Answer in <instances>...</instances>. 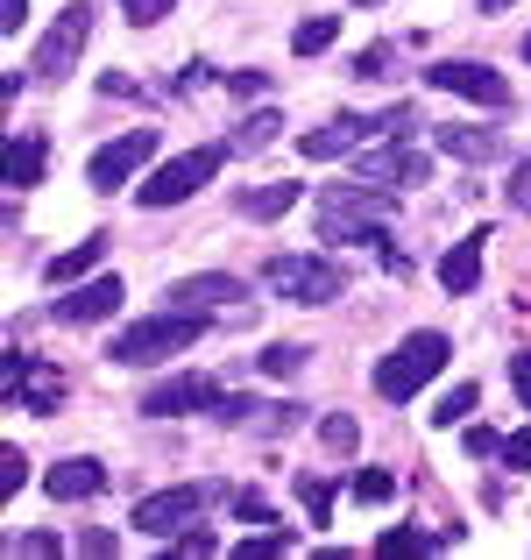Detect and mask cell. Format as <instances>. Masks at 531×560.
<instances>
[{
    "mask_svg": "<svg viewBox=\"0 0 531 560\" xmlns=\"http://www.w3.org/2000/svg\"><path fill=\"white\" fill-rule=\"evenodd\" d=\"M510 383H518V405L531 411V348H524V355H510Z\"/></svg>",
    "mask_w": 531,
    "mask_h": 560,
    "instance_id": "obj_38",
    "label": "cell"
},
{
    "mask_svg": "<svg viewBox=\"0 0 531 560\" xmlns=\"http://www.w3.org/2000/svg\"><path fill=\"white\" fill-rule=\"evenodd\" d=\"M199 334H205V313H191V305H164L156 319H135V327L114 334L107 362H121V370H150V362L185 355V348L199 341Z\"/></svg>",
    "mask_w": 531,
    "mask_h": 560,
    "instance_id": "obj_1",
    "label": "cell"
},
{
    "mask_svg": "<svg viewBox=\"0 0 531 560\" xmlns=\"http://www.w3.org/2000/svg\"><path fill=\"white\" fill-rule=\"evenodd\" d=\"M362 171H368V178H404V185H425V171H433V164H425V156H411V150H404V136H390V150L362 156Z\"/></svg>",
    "mask_w": 531,
    "mask_h": 560,
    "instance_id": "obj_20",
    "label": "cell"
},
{
    "mask_svg": "<svg viewBox=\"0 0 531 560\" xmlns=\"http://www.w3.org/2000/svg\"><path fill=\"white\" fill-rule=\"evenodd\" d=\"M447 334H404V341L390 348V355L376 362V390L390 397V405H404V397H418L425 383H433L439 370H447Z\"/></svg>",
    "mask_w": 531,
    "mask_h": 560,
    "instance_id": "obj_3",
    "label": "cell"
},
{
    "mask_svg": "<svg viewBox=\"0 0 531 560\" xmlns=\"http://www.w3.org/2000/svg\"><path fill=\"white\" fill-rule=\"evenodd\" d=\"M319 440H327L333 454H354V447H362V425H354L347 411H333V419H319Z\"/></svg>",
    "mask_w": 531,
    "mask_h": 560,
    "instance_id": "obj_28",
    "label": "cell"
},
{
    "mask_svg": "<svg viewBox=\"0 0 531 560\" xmlns=\"http://www.w3.org/2000/svg\"><path fill=\"white\" fill-rule=\"evenodd\" d=\"M425 79L439 85V93H461V100H475V107H510V79L504 71H489L482 57H439Z\"/></svg>",
    "mask_w": 531,
    "mask_h": 560,
    "instance_id": "obj_9",
    "label": "cell"
},
{
    "mask_svg": "<svg viewBox=\"0 0 531 560\" xmlns=\"http://www.w3.org/2000/svg\"><path fill=\"white\" fill-rule=\"evenodd\" d=\"M220 397H227L220 376H164V383L142 390V411H150V419H177V411H213Z\"/></svg>",
    "mask_w": 531,
    "mask_h": 560,
    "instance_id": "obj_11",
    "label": "cell"
},
{
    "mask_svg": "<svg viewBox=\"0 0 531 560\" xmlns=\"http://www.w3.org/2000/svg\"><path fill=\"white\" fill-rule=\"evenodd\" d=\"M43 490H50L57 504H85V497L107 490V462H93V454H71V462H57L50 476H43Z\"/></svg>",
    "mask_w": 531,
    "mask_h": 560,
    "instance_id": "obj_14",
    "label": "cell"
},
{
    "mask_svg": "<svg viewBox=\"0 0 531 560\" xmlns=\"http://www.w3.org/2000/svg\"><path fill=\"white\" fill-rule=\"evenodd\" d=\"M397 199L382 185H327L319 191V242H382Z\"/></svg>",
    "mask_w": 531,
    "mask_h": 560,
    "instance_id": "obj_2",
    "label": "cell"
},
{
    "mask_svg": "<svg viewBox=\"0 0 531 560\" xmlns=\"http://www.w3.org/2000/svg\"><path fill=\"white\" fill-rule=\"evenodd\" d=\"M524 57H531V36H524Z\"/></svg>",
    "mask_w": 531,
    "mask_h": 560,
    "instance_id": "obj_45",
    "label": "cell"
},
{
    "mask_svg": "<svg viewBox=\"0 0 531 560\" xmlns=\"http://www.w3.org/2000/svg\"><path fill=\"white\" fill-rule=\"evenodd\" d=\"M390 497H397L390 468H362V476H354V504H390Z\"/></svg>",
    "mask_w": 531,
    "mask_h": 560,
    "instance_id": "obj_25",
    "label": "cell"
},
{
    "mask_svg": "<svg viewBox=\"0 0 531 560\" xmlns=\"http://www.w3.org/2000/svg\"><path fill=\"white\" fill-rule=\"evenodd\" d=\"M256 362H262V376H298L305 370V348L298 341H276V348H262Z\"/></svg>",
    "mask_w": 531,
    "mask_h": 560,
    "instance_id": "obj_27",
    "label": "cell"
},
{
    "mask_svg": "<svg viewBox=\"0 0 531 560\" xmlns=\"http://www.w3.org/2000/svg\"><path fill=\"white\" fill-rule=\"evenodd\" d=\"M362 8H376V0H362Z\"/></svg>",
    "mask_w": 531,
    "mask_h": 560,
    "instance_id": "obj_46",
    "label": "cell"
},
{
    "mask_svg": "<svg viewBox=\"0 0 531 560\" xmlns=\"http://www.w3.org/2000/svg\"><path fill=\"white\" fill-rule=\"evenodd\" d=\"M510 206L531 213V156H524V164H510Z\"/></svg>",
    "mask_w": 531,
    "mask_h": 560,
    "instance_id": "obj_36",
    "label": "cell"
},
{
    "mask_svg": "<svg viewBox=\"0 0 531 560\" xmlns=\"http://www.w3.org/2000/svg\"><path fill=\"white\" fill-rule=\"evenodd\" d=\"M170 553H191V560H199V553H213V533H199V525H185V533L170 539Z\"/></svg>",
    "mask_w": 531,
    "mask_h": 560,
    "instance_id": "obj_37",
    "label": "cell"
},
{
    "mask_svg": "<svg viewBox=\"0 0 531 560\" xmlns=\"http://www.w3.org/2000/svg\"><path fill=\"white\" fill-rule=\"evenodd\" d=\"M234 518H241V525H276V511L262 504L256 490H241V497H234Z\"/></svg>",
    "mask_w": 531,
    "mask_h": 560,
    "instance_id": "obj_35",
    "label": "cell"
},
{
    "mask_svg": "<svg viewBox=\"0 0 531 560\" xmlns=\"http://www.w3.org/2000/svg\"><path fill=\"white\" fill-rule=\"evenodd\" d=\"M28 22V0H0V28H8V36H14V28H22Z\"/></svg>",
    "mask_w": 531,
    "mask_h": 560,
    "instance_id": "obj_43",
    "label": "cell"
},
{
    "mask_svg": "<svg viewBox=\"0 0 531 560\" xmlns=\"http://www.w3.org/2000/svg\"><path fill=\"white\" fill-rule=\"evenodd\" d=\"M156 156V128H128L121 142H107V150H93V164H85V178H93V191H114L128 185L142 164Z\"/></svg>",
    "mask_w": 531,
    "mask_h": 560,
    "instance_id": "obj_10",
    "label": "cell"
},
{
    "mask_svg": "<svg viewBox=\"0 0 531 560\" xmlns=\"http://www.w3.org/2000/svg\"><path fill=\"white\" fill-rule=\"evenodd\" d=\"M170 8H177V0H121V22H128V28H156Z\"/></svg>",
    "mask_w": 531,
    "mask_h": 560,
    "instance_id": "obj_30",
    "label": "cell"
},
{
    "mask_svg": "<svg viewBox=\"0 0 531 560\" xmlns=\"http://www.w3.org/2000/svg\"><path fill=\"white\" fill-rule=\"evenodd\" d=\"M482 242H489V234H468V242H453L447 256H439V284H447L453 299H468V291L482 284Z\"/></svg>",
    "mask_w": 531,
    "mask_h": 560,
    "instance_id": "obj_18",
    "label": "cell"
},
{
    "mask_svg": "<svg viewBox=\"0 0 531 560\" xmlns=\"http://www.w3.org/2000/svg\"><path fill=\"white\" fill-rule=\"evenodd\" d=\"M234 156V142H199V150H185V156H170V164H156L150 171V185L135 191L150 213H164V206H185L199 185H213L220 178V164Z\"/></svg>",
    "mask_w": 531,
    "mask_h": 560,
    "instance_id": "obj_4",
    "label": "cell"
},
{
    "mask_svg": "<svg viewBox=\"0 0 531 560\" xmlns=\"http://www.w3.org/2000/svg\"><path fill=\"white\" fill-rule=\"evenodd\" d=\"M227 299H248V291H241V277H227V270L177 277V284H170V305H191V313H213V305H227Z\"/></svg>",
    "mask_w": 531,
    "mask_h": 560,
    "instance_id": "obj_17",
    "label": "cell"
},
{
    "mask_svg": "<svg viewBox=\"0 0 531 560\" xmlns=\"http://www.w3.org/2000/svg\"><path fill=\"white\" fill-rule=\"evenodd\" d=\"M368 136H382V114H376V121H362V114H341L333 128H305V136H298V156H312V164H333V156L362 150Z\"/></svg>",
    "mask_w": 531,
    "mask_h": 560,
    "instance_id": "obj_12",
    "label": "cell"
},
{
    "mask_svg": "<svg viewBox=\"0 0 531 560\" xmlns=\"http://www.w3.org/2000/svg\"><path fill=\"white\" fill-rule=\"evenodd\" d=\"M433 142L453 156V164H496V156L510 150L496 128H468V121H453V128H433Z\"/></svg>",
    "mask_w": 531,
    "mask_h": 560,
    "instance_id": "obj_15",
    "label": "cell"
},
{
    "mask_svg": "<svg viewBox=\"0 0 531 560\" xmlns=\"http://www.w3.org/2000/svg\"><path fill=\"white\" fill-rule=\"evenodd\" d=\"M43 156H50V142H43L36 128H22V136L8 142V185H14V191L43 185Z\"/></svg>",
    "mask_w": 531,
    "mask_h": 560,
    "instance_id": "obj_19",
    "label": "cell"
},
{
    "mask_svg": "<svg viewBox=\"0 0 531 560\" xmlns=\"http://www.w3.org/2000/svg\"><path fill=\"white\" fill-rule=\"evenodd\" d=\"M298 178H262V185H241V191H234V213H241V220H284L291 213V206H298Z\"/></svg>",
    "mask_w": 531,
    "mask_h": 560,
    "instance_id": "obj_16",
    "label": "cell"
},
{
    "mask_svg": "<svg viewBox=\"0 0 531 560\" xmlns=\"http://www.w3.org/2000/svg\"><path fill=\"white\" fill-rule=\"evenodd\" d=\"M504 462H510V468H531V425H524V433H510V440H504Z\"/></svg>",
    "mask_w": 531,
    "mask_h": 560,
    "instance_id": "obj_39",
    "label": "cell"
},
{
    "mask_svg": "<svg viewBox=\"0 0 531 560\" xmlns=\"http://www.w3.org/2000/svg\"><path fill=\"white\" fill-rule=\"evenodd\" d=\"M79 553H93V560H107V553H114V533H99V525H93V533H79Z\"/></svg>",
    "mask_w": 531,
    "mask_h": 560,
    "instance_id": "obj_41",
    "label": "cell"
},
{
    "mask_svg": "<svg viewBox=\"0 0 531 560\" xmlns=\"http://www.w3.org/2000/svg\"><path fill=\"white\" fill-rule=\"evenodd\" d=\"M57 397H64V376H57L50 362L8 348V362H0V405H14V411H57Z\"/></svg>",
    "mask_w": 531,
    "mask_h": 560,
    "instance_id": "obj_8",
    "label": "cell"
},
{
    "mask_svg": "<svg viewBox=\"0 0 531 560\" xmlns=\"http://www.w3.org/2000/svg\"><path fill=\"white\" fill-rule=\"evenodd\" d=\"M121 277H93V284H79V291H64V299L50 305L57 319H64V327H93V319H114L121 313Z\"/></svg>",
    "mask_w": 531,
    "mask_h": 560,
    "instance_id": "obj_13",
    "label": "cell"
},
{
    "mask_svg": "<svg viewBox=\"0 0 531 560\" xmlns=\"http://www.w3.org/2000/svg\"><path fill=\"white\" fill-rule=\"evenodd\" d=\"M390 65H397V43H376V50L354 57V79H390Z\"/></svg>",
    "mask_w": 531,
    "mask_h": 560,
    "instance_id": "obj_31",
    "label": "cell"
},
{
    "mask_svg": "<svg viewBox=\"0 0 531 560\" xmlns=\"http://www.w3.org/2000/svg\"><path fill=\"white\" fill-rule=\"evenodd\" d=\"M99 256H107V234H85L79 248H64V256H50V270H43V277H50V284H79V277L93 270Z\"/></svg>",
    "mask_w": 531,
    "mask_h": 560,
    "instance_id": "obj_21",
    "label": "cell"
},
{
    "mask_svg": "<svg viewBox=\"0 0 531 560\" xmlns=\"http://www.w3.org/2000/svg\"><path fill=\"white\" fill-rule=\"evenodd\" d=\"M227 93L234 100H262L270 93V71H227Z\"/></svg>",
    "mask_w": 531,
    "mask_h": 560,
    "instance_id": "obj_34",
    "label": "cell"
},
{
    "mask_svg": "<svg viewBox=\"0 0 531 560\" xmlns=\"http://www.w3.org/2000/svg\"><path fill=\"white\" fill-rule=\"evenodd\" d=\"M482 8H489V14H504V8H510V0H482Z\"/></svg>",
    "mask_w": 531,
    "mask_h": 560,
    "instance_id": "obj_44",
    "label": "cell"
},
{
    "mask_svg": "<svg viewBox=\"0 0 531 560\" xmlns=\"http://www.w3.org/2000/svg\"><path fill=\"white\" fill-rule=\"evenodd\" d=\"M305 511H312V525H333V482H298Z\"/></svg>",
    "mask_w": 531,
    "mask_h": 560,
    "instance_id": "obj_33",
    "label": "cell"
},
{
    "mask_svg": "<svg viewBox=\"0 0 531 560\" xmlns=\"http://www.w3.org/2000/svg\"><path fill=\"white\" fill-rule=\"evenodd\" d=\"M468 454H504V440H496L489 425H468Z\"/></svg>",
    "mask_w": 531,
    "mask_h": 560,
    "instance_id": "obj_42",
    "label": "cell"
},
{
    "mask_svg": "<svg viewBox=\"0 0 531 560\" xmlns=\"http://www.w3.org/2000/svg\"><path fill=\"white\" fill-rule=\"evenodd\" d=\"M276 136H284V114H270V107H262V114H248V121L234 128V156H256V150H270Z\"/></svg>",
    "mask_w": 531,
    "mask_h": 560,
    "instance_id": "obj_22",
    "label": "cell"
},
{
    "mask_svg": "<svg viewBox=\"0 0 531 560\" xmlns=\"http://www.w3.org/2000/svg\"><path fill=\"white\" fill-rule=\"evenodd\" d=\"M14 553H28V560H36V553H57V533H22V539H14Z\"/></svg>",
    "mask_w": 531,
    "mask_h": 560,
    "instance_id": "obj_40",
    "label": "cell"
},
{
    "mask_svg": "<svg viewBox=\"0 0 531 560\" xmlns=\"http://www.w3.org/2000/svg\"><path fill=\"white\" fill-rule=\"evenodd\" d=\"M291 547H298L291 533H262V539H241V547H234V560H276V553H291Z\"/></svg>",
    "mask_w": 531,
    "mask_h": 560,
    "instance_id": "obj_29",
    "label": "cell"
},
{
    "mask_svg": "<svg viewBox=\"0 0 531 560\" xmlns=\"http://www.w3.org/2000/svg\"><path fill=\"white\" fill-rule=\"evenodd\" d=\"M461 533H411V525H390V533L376 539V553H439V547H453Z\"/></svg>",
    "mask_w": 531,
    "mask_h": 560,
    "instance_id": "obj_23",
    "label": "cell"
},
{
    "mask_svg": "<svg viewBox=\"0 0 531 560\" xmlns=\"http://www.w3.org/2000/svg\"><path fill=\"white\" fill-rule=\"evenodd\" d=\"M220 497H227V482H177V490H156V497H142V504H135V533L177 539L199 511H213Z\"/></svg>",
    "mask_w": 531,
    "mask_h": 560,
    "instance_id": "obj_7",
    "label": "cell"
},
{
    "mask_svg": "<svg viewBox=\"0 0 531 560\" xmlns=\"http://www.w3.org/2000/svg\"><path fill=\"white\" fill-rule=\"evenodd\" d=\"M262 277H270V291H276V299H291V305H333L347 291V270H341V262H327V256H270V262H262Z\"/></svg>",
    "mask_w": 531,
    "mask_h": 560,
    "instance_id": "obj_5",
    "label": "cell"
},
{
    "mask_svg": "<svg viewBox=\"0 0 531 560\" xmlns=\"http://www.w3.org/2000/svg\"><path fill=\"white\" fill-rule=\"evenodd\" d=\"M85 43H93V0H71L64 14H57L50 28H43V43H36V79L43 85H64L71 71H79V57H85Z\"/></svg>",
    "mask_w": 531,
    "mask_h": 560,
    "instance_id": "obj_6",
    "label": "cell"
},
{
    "mask_svg": "<svg viewBox=\"0 0 531 560\" xmlns=\"http://www.w3.org/2000/svg\"><path fill=\"white\" fill-rule=\"evenodd\" d=\"M341 36V14H312V22H298V36H291V50L298 57H319L327 43Z\"/></svg>",
    "mask_w": 531,
    "mask_h": 560,
    "instance_id": "obj_24",
    "label": "cell"
},
{
    "mask_svg": "<svg viewBox=\"0 0 531 560\" xmlns=\"http://www.w3.org/2000/svg\"><path fill=\"white\" fill-rule=\"evenodd\" d=\"M475 397H482L475 383H453V390L433 405V425H453V419H468V411H475Z\"/></svg>",
    "mask_w": 531,
    "mask_h": 560,
    "instance_id": "obj_26",
    "label": "cell"
},
{
    "mask_svg": "<svg viewBox=\"0 0 531 560\" xmlns=\"http://www.w3.org/2000/svg\"><path fill=\"white\" fill-rule=\"evenodd\" d=\"M28 482V462H22V447H0V504H8L14 490Z\"/></svg>",
    "mask_w": 531,
    "mask_h": 560,
    "instance_id": "obj_32",
    "label": "cell"
}]
</instances>
